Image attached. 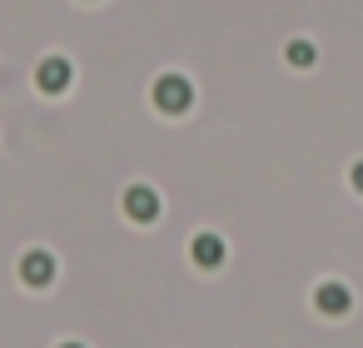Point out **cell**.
<instances>
[{"label": "cell", "instance_id": "6da1fadb", "mask_svg": "<svg viewBox=\"0 0 363 348\" xmlns=\"http://www.w3.org/2000/svg\"><path fill=\"white\" fill-rule=\"evenodd\" d=\"M189 100H194V90H189L184 75H160V80H155V105H160L164 115H184Z\"/></svg>", "mask_w": 363, "mask_h": 348}, {"label": "cell", "instance_id": "7a4b0ae2", "mask_svg": "<svg viewBox=\"0 0 363 348\" xmlns=\"http://www.w3.org/2000/svg\"><path fill=\"white\" fill-rule=\"evenodd\" d=\"M70 60L65 55H45L40 65H35V85L45 90V95H60V90H70Z\"/></svg>", "mask_w": 363, "mask_h": 348}, {"label": "cell", "instance_id": "3957f363", "mask_svg": "<svg viewBox=\"0 0 363 348\" xmlns=\"http://www.w3.org/2000/svg\"><path fill=\"white\" fill-rule=\"evenodd\" d=\"M125 214H130L135 224H155V219H160V194H155L150 184H130V189H125Z\"/></svg>", "mask_w": 363, "mask_h": 348}, {"label": "cell", "instance_id": "277c9868", "mask_svg": "<svg viewBox=\"0 0 363 348\" xmlns=\"http://www.w3.org/2000/svg\"><path fill=\"white\" fill-rule=\"evenodd\" d=\"M21 279H26L30 288H50V284H55V254L30 249V254L21 259Z\"/></svg>", "mask_w": 363, "mask_h": 348}, {"label": "cell", "instance_id": "5b68a950", "mask_svg": "<svg viewBox=\"0 0 363 348\" xmlns=\"http://www.w3.org/2000/svg\"><path fill=\"white\" fill-rule=\"evenodd\" d=\"M313 308H318V313H328V318H343V313L353 308V293H348L343 284H333V279H328V284H318V288H313Z\"/></svg>", "mask_w": 363, "mask_h": 348}, {"label": "cell", "instance_id": "8992f818", "mask_svg": "<svg viewBox=\"0 0 363 348\" xmlns=\"http://www.w3.org/2000/svg\"><path fill=\"white\" fill-rule=\"evenodd\" d=\"M189 259H194L199 269H219V264H224V239L209 234V229L194 234V239H189Z\"/></svg>", "mask_w": 363, "mask_h": 348}, {"label": "cell", "instance_id": "52a82bcc", "mask_svg": "<svg viewBox=\"0 0 363 348\" xmlns=\"http://www.w3.org/2000/svg\"><path fill=\"white\" fill-rule=\"evenodd\" d=\"M313 55H318V50H313L308 40H294V45H289V65H313Z\"/></svg>", "mask_w": 363, "mask_h": 348}, {"label": "cell", "instance_id": "ba28073f", "mask_svg": "<svg viewBox=\"0 0 363 348\" xmlns=\"http://www.w3.org/2000/svg\"><path fill=\"white\" fill-rule=\"evenodd\" d=\"M348 179H353V189H358V194H363V159H358V164H353V174H348Z\"/></svg>", "mask_w": 363, "mask_h": 348}, {"label": "cell", "instance_id": "9c48e42d", "mask_svg": "<svg viewBox=\"0 0 363 348\" xmlns=\"http://www.w3.org/2000/svg\"><path fill=\"white\" fill-rule=\"evenodd\" d=\"M60 348H85V343H60Z\"/></svg>", "mask_w": 363, "mask_h": 348}]
</instances>
